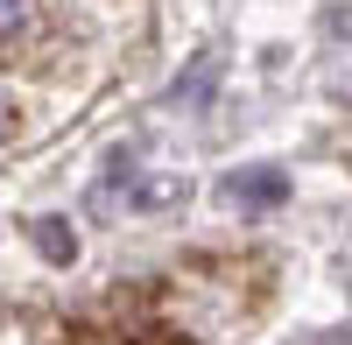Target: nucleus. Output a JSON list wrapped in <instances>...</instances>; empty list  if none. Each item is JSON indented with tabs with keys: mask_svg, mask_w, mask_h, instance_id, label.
Wrapping results in <instances>:
<instances>
[{
	"mask_svg": "<svg viewBox=\"0 0 352 345\" xmlns=\"http://www.w3.org/2000/svg\"><path fill=\"white\" fill-rule=\"evenodd\" d=\"M106 190L120 197L127 212H176L190 197V169H184V155H169L162 141H134V148L113 155Z\"/></svg>",
	"mask_w": 352,
	"mask_h": 345,
	"instance_id": "1",
	"label": "nucleus"
},
{
	"mask_svg": "<svg viewBox=\"0 0 352 345\" xmlns=\"http://www.w3.org/2000/svg\"><path fill=\"white\" fill-rule=\"evenodd\" d=\"M282 190H289V183L275 177V169H261V177H232V183H226V197H232V205H275Z\"/></svg>",
	"mask_w": 352,
	"mask_h": 345,
	"instance_id": "2",
	"label": "nucleus"
},
{
	"mask_svg": "<svg viewBox=\"0 0 352 345\" xmlns=\"http://www.w3.org/2000/svg\"><path fill=\"white\" fill-rule=\"evenodd\" d=\"M28 28H36V0H0V56L28 43Z\"/></svg>",
	"mask_w": 352,
	"mask_h": 345,
	"instance_id": "3",
	"label": "nucleus"
},
{
	"mask_svg": "<svg viewBox=\"0 0 352 345\" xmlns=\"http://www.w3.org/2000/svg\"><path fill=\"white\" fill-rule=\"evenodd\" d=\"M36 247L50 254V261H71V254H78V240L64 233V219H43V225H36Z\"/></svg>",
	"mask_w": 352,
	"mask_h": 345,
	"instance_id": "4",
	"label": "nucleus"
},
{
	"mask_svg": "<svg viewBox=\"0 0 352 345\" xmlns=\"http://www.w3.org/2000/svg\"><path fill=\"white\" fill-rule=\"evenodd\" d=\"M204 85H212V56L197 64V78H190V85H176V99H190V106H197V99H204Z\"/></svg>",
	"mask_w": 352,
	"mask_h": 345,
	"instance_id": "5",
	"label": "nucleus"
}]
</instances>
